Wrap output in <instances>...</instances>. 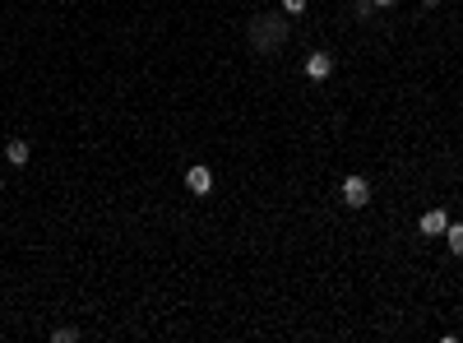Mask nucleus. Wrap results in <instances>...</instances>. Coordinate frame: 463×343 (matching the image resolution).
Masks as SVG:
<instances>
[{
  "label": "nucleus",
  "instance_id": "f257e3e1",
  "mask_svg": "<svg viewBox=\"0 0 463 343\" xmlns=\"http://www.w3.org/2000/svg\"><path fill=\"white\" fill-rule=\"evenodd\" d=\"M283 37H287V24L283 19H250V42L255 51H269V47H283Z\"/></svg>",
  "mask_w": 463,
  "mask_h": 343
},
{
  "label": "nucleus",
  "instance_id": "f03ea898",
  "mask_svg": "<svg viewBox=\"0 0 463 343\" xmlns=\"http://www.w3.org/2000/svg\"><path fill=\"white\" fill-rule=\"evenodd\" d=\"M343 204H348V209H366L370 204V181L366 176H348V181H343Z\"/></svg>",
  "mask_w": 463,
  "mask_h": 343
},
{
  "label": "nucleus",
  "instance_id": "7ed1b4c3",
  "mask_svg": "<svg viewBox=\"0 0 463 343\" xmlns=\"http://www.w3.org/2000/svg\"><path fill=\"white\" fill-rule=\"evenodd\" d=\"M185 190H190V195H209V190H214V172L204 167V163L185 167Z\"/></svg>",
  "mask_w": 463,
  "mask_h": 343
},
{
  "label": "nucleus",
  "instance_id": "20e7f679",
  "mask_svg": "<svg viewBox=\"0 0 463 343\" xmlns=\"http://www.w3.org/2000/svg\"><path fill=\"white\" fill-rule=\"evenodd\" d=\"M334 75V56L329 51H310L306 56V79H329Z\"/></svg>",
  "mask_w": 463,
  "mask_h": 343
},
{
  "label": "nucleus",
  "instance_id": "39448f33",
  "mask_svg": "<svg viewBox=\"0 0 463 343\" xmlns=\"http://www.w3.org/2000/svg\"><path fill=\"white\" fill-rule=\"evenodd\" d=\"M445 228H449L445 209H426V214H422V232L426 237H445Z\"/></svg>",
  "mask_w": 463,
  "mask_h": 343
},
{
  "label": "nucleus",
  "instance_id": "423d86ee",
  "mask_svg": "<svg viewBox=\"0 0 463 343\" xmlns=\"http://www.w3.org/2000/svg\"><path fill=\"white\" fill-rule=\"evenodd\" d=\"M5 158H10V167H23V163H28V144H23V140H10Z\"/></svg>",
  "mask_w": 463,
  "mask_h": 343
},
{
  "label": "nucleus",
  "instance_id": "0eeeda50",
  "mask_svg": "<svg viewBox=\"0 0 463 343\" xmlns=\"http://www.w3.org/2000/svg\"><path fill=\"white\" fill-rule=\"evenodd\" d=\"M445 241H449V250H454V255H463V223H449V228H445Z\"/></svg>",
  "mask_w": 463,
  "mask_h": 343
},
{
  "label": "nucleus",
  "instance_id": "6e6552de",
  "mask_svg": "<svg viewBox=\"0 0 463 343\" xmlns=\"http://www.w3.org/2000/svg\"><path fill=\"white\" fill-rule=\"evenodd\" d=\"M51 339H56V343H75V339H79V329H70V325H65V329H56Z\"/></svg>",
  "mask_w": 463,
  "mask_h": 343
},
{
  "label": "nucleus",
  "instance_id": "1a4fd4ad",
  "mask_svg": "<svg viewBox=\"0 0 463 343\" xmlns=\"http://www.w3.org/2000/svg\"><path fill=\"white\" fill-rule=\"evenodd\" d=\"M283 10H287V15H301V10H306V0H283Z\"/></svg>",
  "mask_w": 463,
  "mask_h": 343
},
{
  "label": "nucleus",
  "instance_id": "9d476101",
  "mask_svg": "<svg viewBox=\"0 0 463 343\" xmlns=\"http://www.w3.org/2000/svg\"><path fill=\"white\" fill-rule=\"evenodd\" d=\"M370 5H380V10H389V5H399V0H370Z\"/></svg>",
  "mask_w": 463,
  "mask_h": 343
},
{
  "label": "nucleus",
  "instance_id": "9b49d317",
  "mask_svg": "<svg viewBox=\"0 0 463 343\" xmlns=\"http://www.w3.org/2000/svg\"><path fill=\"white\" fill-rule=\"evenodd\" d=\"M426 5H435V0H426Z\"/></svg>",
  "mask_w": 463,
  "mask_h": 343
}]
</instances>
